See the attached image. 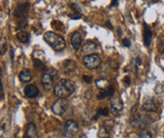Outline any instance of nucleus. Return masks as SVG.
Here are the masks:
<instances>
[{
	"instance_id": "1",
	"label": "nucleus",
	"mask_w": 164,
	"mask_h": 138,
	"mask_svg": "<svg viewBox=\"0 0 164 138\" xmlns=\"http://www.w3.org/2000/svg\"><path fill=\"white\" fill-rule=\"evenodd\" d=\"M75 82L68 79L60 80L54 86V94L61 99L68 98L75 92Z\"/></svg>"
},
{
	"instance_id": "2",
	"label": "nucleus",
	"mask_w": 164,
	"mask_h": 138,
	"mask_svg": "<svg viewBox=\"0 0 164 138\" xmlns=\"http://www.w3.org/2000/svg\"><path fill=\"white\" fill-rule=\"evenodd\" d=\"M45 42L51 47V48L54 49L57 52L63 51L66 48V42L62 36L59 34L52 32V31H48L43 36Z\"/></svg>"
},
{
	"instance_id": "3",
	"label": "nucleus",
	"mask_w": 164,
	"mask_h": 138,
	"mask_svg": "<svg viewBox=\"0 0 164 138\" xmlns=\"http://www.w3.org/2000/svg\"><path fill=\"white\" fill-rule=\"evenodd\" d=\"M57 75H58V72L54 68L48 69L47 71L44 72V74L42 75V80H42V84L46 90H49L53 86L54 80Z\"/></svg>"
},
{
	"instance_id": "4",
	"label": "nucleus",
	"mask_w": 164,
	"mask_h": 138,
	"mask_svg": "<svg viewBox=\"0 0 164 138\" xmlns=\"http://www.w3.org/2000/svg\"><path fill=\"white\" fill-rule=\"evenodd\" d=\"M79 131V125L75 120L69 119L66 122L64 126V130H63V135L65 137L70 138L74 136Z\"/></svg>"
},
{
	"instance_id": "5",
	"label": "nucleus",
	"mask_w": 164,
	"mask_h": 138,
	"mask_svg": "<svg viewBox=\"0 0 164 138\" xmlns=\"http://www.w3.org/2000/svg\"><path fill=\"white\" fill-rule=\"evenodd\" d=\"M67 108H68V101L66 99H60L53 103L51 110H52L53 114H55L56 115L62 116L66 113Z\"/></svg>"
},
{
	"instance_id": "6",
	"label": "nucleus",
	"mask_w": 164,
	"mask_h": 138,
	"mask_svg": "<svg viewBox=\"0 0 164 138\" xmlns=\"http://www.w3.org/2000/svg\"><path fill=\"white\" fill-rule=\"evenodd\" d=\"M115 126V122L111 119H107L104 121V124L100 128L98 132V137L99 138H109L111 131L113 130Z\"/></svg>"
},
{
	"instance_id": "7",
	"label": "nucleus",
	"mask_w": 164,
	"mask_h": 138,
	"mask_svg": "<svg viewBox=\"0 0 164 138\" xmlns=\"http://www.w3.org/2000/svg\"><path fill=\"white\" fill-rule=\"evenodd\" d=\"M83 62L85 66L87 69L93 70L99 67V65H101V58L97 54H90V55H86L84 58Z\"/></svg>"
},
{
	"instance_id": "8",
	"label": "nucleus",
	"mask_w": 164,
	"mask_h": 138,
	"mask_svg": "<svg viewBox=\"0 0 164 138\" xmlns=\"http://www.w3.org/2000/svg\"><path fill=\"white\" fill-rule=\"evenodd\" d=\"M110 112L114 115H118L124 108V103H122L121 99L118 97H111L110 99Z\"/></svg>"
},
{
	"instance_id": "9",
	"label": "nucleus",
	"mask_w": 164,
	"mask_h": 138,
	"mask_svg": "<svg viewBox=\"0 0 164 138\" xmlns=\"http://www.w3.org/2000/svg\"><path fill=\"white\" fill-rule=\"evenodd\" d=\"M142 110L145 112H150V113H155L158 110V104L155 99H146L142 104Z\"/></svg>"
},
{
	"instance_id": "10",
	"label": "nucleus",
	"mask_w": 164,
	"mask_h": 138,
	"mask_svg": "<svg viewBox=\"0 0 164 138\" xmlns=\"http://www.w3.org/2000/svg\"><path fill=\"white\" fill-rule=\"evenodd\" d=\"M24 92H25V95L28 99H35L40 94V91L37 88V86L32 85V84H29V85H27L24 89Z\"/></svg>"
},
{
	"instance_id": "11",
	"label": "nucleus",
	"mask_w": 164,
	"mask_h": 138,
	"mask_svg": "<svg viewBox=\"0 0 164 138\" xmlns=\"http://www.w3.org/2000/svg\"><path fill=\"white\" fill-rule=\"evenodd\" d=\"M23 138H38V132L35 124L29 123L26 127V132Z\"/></svg>"
},
{
	"instance_id": "12",
	"label": "nucleus",
	"mask_w": 164,
	"mask_h": 138,
	"mask_svg": "<svg viewBox=\"0 0 164 138\" xmlns=\"http://www.w3.org/2000/svg\"><path fill=\"white\" fill-rule=\"evenodd\" d=\"M62 67H63V72L65 74H67V75H69V74H72L75 71L76 65H75L74 61L66 60L62 63Z\"/></svg>"
},
{
	"instance_id": "13",
	"label": "nucleus",
	"mask_w": 164,
	"mask_h": 138,
	"mask_svg": "<svg viewBox=\"0 0 164 138\" xmlns=\"http://www.w3.org/2000/svg\"><path fill=\"white\" fill-rule=\"evenodd\" d=\"M29 10V4L28 3H21L19 4L13 12V15L15 17H25Z\"/></svg>"
},
{
	"instance_id": "14",
	"label": "nucleus",
	"mask_w": 164,
	"mask_h": 138,
	"mask_svg": "<svg viewBox=\"0 0 164 138\" xmlns=\"http://www.w3.org/2000/svg\"><path fill=\"white\" fill-rule=\"evenodd\" d=\"M143 41H144L145 47H147L150 46L152 41V31L145 22L143 23Z\"/></svg>"
},
{
	"instance_id": "15",
	"label": "nucleus",
	"mask_w": 164,
	"mask_h": 138,
	"mask_svg": "<svg viewBox=\"0 0 164 138\" xmlns=\"http://www.w3.org/2000/svg\"><path fill=\"white\" fill-rule=\"evenodd\" d=\"M70 43H71V46H72V47L75 50H79V48L81 47V43H82V35H81V33L78 32V31L74 32L72 34V36H71Z\"/></svg>"
},
{
	"instance_id": "16",
	"label": "nucleus",
	"mask_w": 164,
	"mask_h": 138,
	"mask_svg": "<svg viewBox=\"0 0 164 138\" xmlns=\"http://www.w3.org/2000/svg\"><path fill=\"white\" fill-rule=\"evenodd\" d=\"M114 93H115L114 86L109 85V87H107L105 90H102V92H101V94L98 95V99H104L108 97H113Z\"/></svg>"
},
{
	"instance_id": "17",
	"label": "nucleus",
	"mask_w": 164,
	"mask_h": 138,
	"mask_svg": "<svg viewBox=\"0 0 164 138\" xmlns=\"http://www.w3.org/2000/svg\"><path fill=\"white\" fill-rule=\"evenodd\" d=\"M97 49V46L94 42L92 41H87L86 43L84 45L83 48H82V52L86 53V54H88V53H92L94 52Z\"/></svg>"
},
{
	"instance_id": "18",
	"label": "nucleus",
	"mask_w": 164,
	"mask_h": 138,
	"mask_svg": "<svg viewBox=\"0 0 164 138\" xmlns=\"http://www.w3.org/2000/svg\"><path fill=\"white\" fill-rule=\"evenodd\" d=\"M19 79L22 82H29L30 80H32V73L29 69H24L20 72L19 74Z\"/></svg>"
},
{
	"instance_id": "19",
	"label": "nucleus",
	"mask_w": 164,
	"mask_h": 138,
	"mask_svg": "<svg viewBox=\"0 0 164 138\" xmlns=\"http://www.w3.org/2000/svg\"><path fill=\"white\" fill-rule=\"evenodd\" d=\"M97 88L101 89V90H105L107 87H109V81L106 79H99L95 81Z\"/></svg>"
},
{
	"instance_id": "20",
	"label": "nucleus",
	"mask_w": 164,
	"mask_h": 138,
	"mask_svg": "<svg viewBox=\"0 0 164 138\" xmlns=\"http://www.w3.org/2000/svg\"><path fill=\"white\" fill-rule=\"evenodd\" d=\"M16 37L23 44H27L29 41V34L28 32H26V31H23V30L19 31V32L16 34Z\"/></svg>"
},
{
	"instance_id": "21",
	"label": "nucleus",
	"mask_w": 164,
	"mask_h": 138,
	"mask_svg": "<svg viewBox=\"0 0 164 138\" xmlns=\"http://www.w3.org/2000/svg\"><path fill=\"white\" fill-rule=\"evenodd\" d=\"M33 66H34L37 70H39V71H47V70H48V68H47V66H46L45 63H44L42 61H41V60L36 59V58L33 59Z\"/></svg>"
},
{
	"instance_id": "22",
	"label": "nucleus",
	"mask_w": 164,
	"mask_h": 138,
	"mask_svg": "<svg viewBox=\"0 0 164 138\" xmlns=\"http://www.w3.org/2000/svg\"><path fill=\"white\" fill-rule=\"evenodd\" d=\"M109 113H110V111H109L108 108H99L98 111H97L96 115L94 116V120H98L100 116H102V115L107 116L109 114Z\"/></svg>"
},
{
	"instance_id": "23",
	"label": "nucleus",
	"mask_w": 164,
	"mask_h": 138,
	"mask_svg": "<svg viewBox=\"0 0 164 138\" xmlns=\"http://www.w3.org/2000/svg\"><path fill=\"white\" fill-rule=\"evenodd\" d=\"M158 48L161 53H164V36H160L158 43Z\"/></svg>"
},
{
	"instance_id": "24",
	"label": "nucleus",
	"mask_w": 164,
	"mask_h": 138,
	"mask_svg": "<svg viewBox=\"0 0 164 138\" xmlns=\"http://www.w3.org/2000/svg\"><path fill=\"white\" fill-rule=\"evenodd\" d=\"M19 29H21V30H24L27 27H28V20L26 18H23L21 21L19 22Z\"/></svg>"
},
{
	"instance_id": "25",
	"label": "nucleus",
	"mask_w": 164,
	"mask_h": 138,
	"mask_svg": "<svg viewBox=\"0 0 164 138\" xmlns=\"http://www.w3.org/2000/svg\"><path fill=\"white\" fill-rule=\"evenodd\" d=\"M139 138H152V134L149 131L147 130H143L140 134H139Z\"/></svg>"
},
{
	"instance_id": "26",
	"label": "nucleus",
	"mask_w": 164,
	"mask_h": 138,
	"mask_svg": "<svg viewBox=\"0 0 164 138\" xmlns=\"http://www.w3.org/2000/svg\"><path fill=\"white\" fill-rule=\"evenodd\" d=\"M140 65H141V59H140V57L138 56L135 60V71H136V73L138 72V69Z\"/></svg>"
},
{
	"instance_id": "27",
	"label": "nucleus",
	"mask_w": 164,
	"mask_h": 138,
	"mask_svg": "<svg viewBox=\"0 0 164 138\" xmlns=\"http://www.w3.org/2000/svg\"><path fill=\"white\" fill-rule=\"evenodd\" d=\"M122 45H124V47H131V41L129 40V39H127V38H124V40H122Z\"/></svg>"
},
{
	"instance_id": "28",
	"label": "nucleus",
	"mask_w": 164,
	"mask_h": 138,
	"mask_svg": "<svg viewBox=\"0 0 164 138\" xmlns=\"http://www.w3.org/2000/svg\"><path fill=\"white\" fill-rule=\"evenodd\" d=\"M83 79H84V80H85L86 82H87V83H91V82H92V80H93V78H92L91 76H86V75H85V76L83 77Z\"/></svg>"
},
{
	"instance_id": "29",
	"label": "nucleus",
	"mask_w": 164,
	"mask_h": 138,
	"mask_svg": "<svg viewBox=\"0 0 164 138\" xmlns=\"http://www.w3.org/2000/svg\"><path fill=\"white\" fill-rule=\"evenodd\" d=\"M145 3H147L148 5H152V4H155V3H158V0H143Z\"/></svg>"
},
{
	"instance_id": "30",
	"label": "nucleus",
	"mask_w": 164,
	"mask_h": 138,
	"mask_svg": "<svg viewBox=\"0 0 164 138\" xmlns=\"http://www.w3.org/2000/svg\"><path fill=\"white\" fill-rule=\"evenodd\" d=\"M118 3H119V0H112V2L110 4V7L111 8L112 7H116V6H118Z\"/></svg>"
},
{
	"instance_id": "31",
	"label": "nucleus",
	"mask_w": 164,
	"mask_h": 138,
	"mask_svg": "<svg viewBox=\"0 0 164 138\" xmlns=\"http://www.w3.org/2000/svg\"><path fill=\"white\" fill-rule=\"evenodd\" d=\"M124 82H126L127 85H130V84H131V79H130V77L126 76V77L124 78Z\"/></svg>"
},
{
	"instance_id": "32",
	"label": "nucleus",
	"mask_w": 164,
	"mask_h": 138,
	"mask_svg": "<svg viewBox=\"0 0 164 138\" xmlns=\"http://www.w3.org/2000/svg\"><path fill=\"white\" fill-rule=\"evenodd\" d=\"M5 52H6V45L3 46V43L1 42V55H3Z\"/></svg>"
},
{
	"instance_id": "33",
	"label": "nucleus",
	"mask_w": 164,
	"mask_h": 138,
	"mask_svg": "<svg viewBox=\"0 0 164 138\" xmlns=\"http://www.w3.org/2000/svg\"><path fill=\"white\" fill-rule=\"evenodd\" d=\"M106 28H108L109 29H113V26H112V24L109 22V21H107V22L105 23V25Z\"/></svg>"
},
{
	"instance_id": "34",
	"label": "nucleus",
	"mask_w": 164,
	"mask_h": 138,
	"mask_svg": "<svg viewBox=\"0 0 164 138\" xmlns=\"http://www.w3.org/2000/svg\"><path fill=\"white\" fill-rule=\"evenodd\" d=\"M118 32H119V35H120V36H121V35H122V33H121V30H120V28H119V29H118Z\"/></svg>"
}]
</instances>
